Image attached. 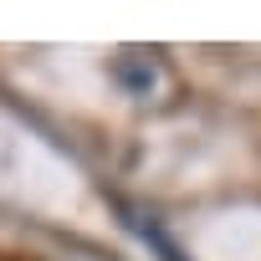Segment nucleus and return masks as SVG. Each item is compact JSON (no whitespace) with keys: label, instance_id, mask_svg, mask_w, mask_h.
I'll return each mask as SVG.
<instances>
[]
</instances>
